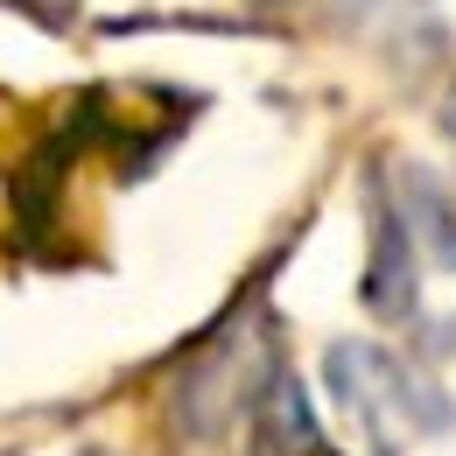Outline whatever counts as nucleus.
<instances>
[{"mask_svg": "<svg viewBox=\"0 0 456 456\" xmlns=\"http://www.w3.org/2000/svg\"><path fill=\"white\" fill-rule=\"evenodd\" d=\"M450 134H456V106H450Z\"/></svg>", "mask_w": 456, "mask_h": 456, "instance_id": "7ed1b4c3", "label": "nucleus"}, {"mask_svg": "<svg viewBox=\"0 0 456 456\" xmlns=\"http://www.w3.org/2000/svg\"><path fill=\"white\" fill-rule=\"evenodd\" d=\"M344 7H365V0H344Z\"/></svg>", "mask_w": 456, "mask_h": 456, "instance_id": "20e7f679", "label": "nucleus"}, {"mask_svg": "<svg viewBox=\"0 0 456 456\" xmlns=\"http://www.w3.org/2000/svg\"><path fill=\"white\" fill-rule=\"evenodd\" d=\"M365 309L400 323L414 309V253H407V225L400 211L379 197V218H372V267H365Z\"/></svg>", "mask_w": 456, "mask_h": 456, "instance_id": "f257e3e1", "label": "nucleus"}, {"mask_svg": "<svg viewBox=\"0 0 456 456\" xmlns=\"http://www.w3.org/2000/svg\"><path fill=\"white\" fill-rule=\"evenodd\" d=\"M407 190H414V225H428V232H436V246H443V260L456 267V218H450V204H443V190H436L428 175H414Z\"/></svg>", "mask_w": 456, "mask_h": 456, "instance_id": "f03ea898", "label": "nucleus"}]
</instances>
